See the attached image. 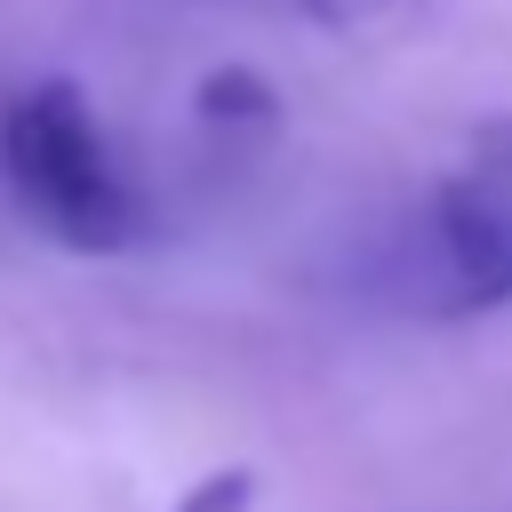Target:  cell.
I'll return each mask as SVG.
<instances>
[{
  "instance_id": "cell-5",
  "label": "cell",
  "mask_w": 512,
  "mask_h": 512,
  "mask_svg": "<svg viewBox=\"0 0 512 512\" xmlns=\"http://www.w3.org/2000/svg\"><path fill=\"white\" fill-rule=\"evenodd\" d=\"M176 512H256V472H248V464L200 472V480L176 496Z\"/></svg>"
},
{
  "instance_id": "cell-2",
  "label": "cell",
  "mask_w": 512,
  "mask_h": 512,
  "mask_svg": "<svg viewBox=\"0 0 512 512\" xmlns=\"http://www.w3.org/2000/svg\"><path fill=\"white\" fill-rule=\"evenodd\" d=\"M424 256H432V304L448 320L512 304V120L472 128L448 176L432 184Z\"/></svg>"
},
{
  "instance_id": "cell-4",
  "label": "cell",
  "mask_w": 512,
  "mask_h": 512,
  "mask_svg": "<svg viewBox=\"0 0 512 512\" xmlns=\"http://www.w3.org/2000/svg\"><path fill=\"white\" fill-rule=\"evenodd\" d=\"M192 112H200V128H272V120H280V96H272V80H264V72L224 64V72H208V80H200Z\"/></svg>"
},
{
  "instance_id": "cell-3",
  "label": "cell",
  "mask_w": 512,
  "mask_h": 512,
  "mask_svg": "<svg viewBox=\"0 0 512 512\" xmlns=\"http://www.w3.org/2000/svg\"><path fill=\"white\" fill-rule=\"evenodd\" d=\"M288 8L328 40H400L432 16V0H288Z\"/></svg>"
},
{
  "instance_id": "cell-1",
  "label": "cell",
  "mask_w": 512,
  "mask_h": 512,
  "mask_svg": "<svg viewBox=\"0 0 512 512\" xmlns=\"http://www.w3.org/2000/svg\"><path fill=\"white\" fill-rule=\"evenodd\" d=\"M0 192L40 240L72 256H128L152 240V200L136 168L120 160L88 88L64 72L16 80L0 96Z\"/></svg>"
}]
</instances>
